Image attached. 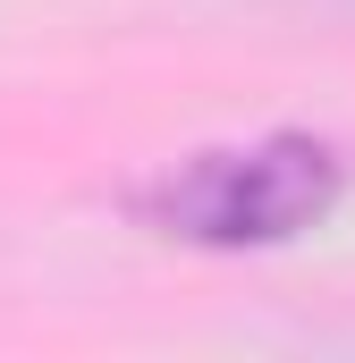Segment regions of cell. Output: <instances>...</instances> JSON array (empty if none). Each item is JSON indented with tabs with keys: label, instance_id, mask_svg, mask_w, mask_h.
Masks as SVG:
<instances>
[{
	"label": "cell",
	"instance_id": "6da1fadb",
	"mask_svg": "<svg viewBox=\"0 0 355 363\" xmlns=\"http://www.w3.org/2000/svg\"><path fill=\"white\" fill-rule=\"evenodd\" d=\"M347 194V152L322 135H254L220 152H186L161 178L136 186V220L203 254H246V245H288L322 228Z\"/></svg>",
	"mask_w": 355,
	"mask_h": 363
},
{
	"label": "cell",
	"instance_id": "7a4b0ae2",
	"mask_svg": "<svg viewBox=\"0 0 355 363\" xmlns=\"http://www.w3.org/2000/svg\"><path fill=\"white\" fill-rule=\"evenodd\" d=\"M322 9H355V0H322Z\"/></svg>",
	"mask_w": 355,
	"mask_h": 363
}]
</instances>
